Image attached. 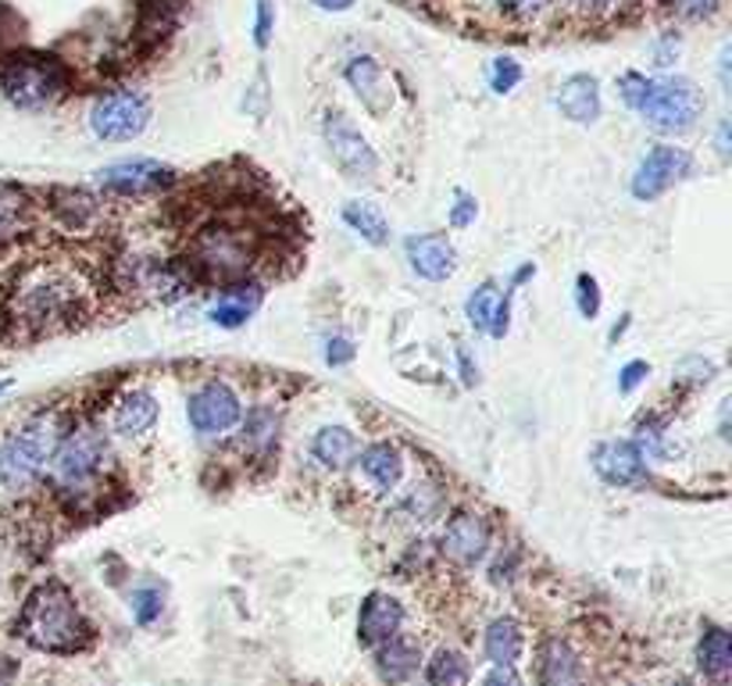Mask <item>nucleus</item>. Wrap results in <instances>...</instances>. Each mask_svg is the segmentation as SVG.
Instances as JSON below:
<instances>
[{
  "label": "nucleus",
  "mask_w": 732,
  "mask_h": 686,
  "mask_svg": "<svg viewBox=\"0 0 732 686\" xmlns=\"http://www.w3.org/2000/svg\"><path fill=\"white\" fill-rule=\"evenodd\" d=\"M19 630L25 636V644L51 654H72L86 647L89 640V626L79 604H75V598L61 583H43L29 593Z\"/></svg>",
  "instance_id": "f257e3e1"
},
{
  "label": "nucleus",
  "mask_w": 732,
  "mask_h": 686,
  "mask_svg": "<svg viewBox=\"0 0 732 686\" xmlns=\"http://www.w3.org/2000/svg\"><path fill=\"white\" fill-rule=\"evenodd\" d=\"M61 440H65V430H61L57 415H40L29 425H22V430L8 436L4 447H0V483L11 486V490L29 486L47 468Z\"/></svg>",
  "instance_id": "f03ea898"
},
{
  "label": "nucleus",
  "mask_w": 732,
  "mask_h": 686,
  "mask_svg": "<svg viewBox=\"0 0 732 686\" xmlns=\"http://www.w3.org/2000/svg\"><path fill=\"white\" fill-rule=\"evenodd\" d=\"M700 112H704V94L693 80H658L647 86V97L639 104V115L647 118V126L658 133H686L697 126Z\"/></svg>",
  "instance_id": "7ed1b4c3"
},
{
  "label": "nucleus",
  "mask_w": 732,
  "mask_h": 686,
  "mask_svg": "<svg viewBox=\"0 0 732 686\" xmlns=\"http://www.w3.org/2000/svg\"><path fill=\"white\" fill-rule=\"evenodd\" d=\"M0 86L19 108H43L65 89V72L51 57H14L0 75Z\"/></svg>",
  "instance_id": "20e7f679"
},
{
  "label": "nucleus",
  "mask_w": 732,
  "mask_h": 686,
  "mask_svg": "<svg viewBox=\"0 0 732 686\" xmlns=\"http://www.w3.org/2000/svg\"><path fill=\"white\" fill-rule=\"evenodd\" d=\"M193 257L197 265H201L211 279H240L247 276L251 268V240L247 233H240V229H229V225H208L201 236L193 243Z\"/></svg>",
  "instance_id": "39448f33"
},
{
  "label": "nucleus",
  "mask_w": 732,
  "mask_h": 686,
  "mask_svg": "<svg viewBox=\"0 0 732 686\" xmlns=\"http://www.w3.org/2000/svg\"><path fill=\"white\" fill-rule=\"evenodd\" d=\"M54 476L61 486H86L89 479H97L104 472V462H108V444L97 430H72L54 451Z\"/></svg>",
  "instance_id": "423d86ee"
},
{
  "label": "nucleus",
  "mask_w": 732,
  "mask_h": 686,
  "mask_svg": "<svg viewBox=\"0 0 732 686\" xmlns=\"http://www.w3.org/2000/svg\"><path fill=\"white\" fill-rule=\"evenodd\" d=\"M147 122H150V104L144 94H132V89L100 97L94 104V112H89V129L108 144L136 140L147 129Z\"/></svg>",
  "instance_id": "0eeeda50"
},
{
  "label": "nucleus",
  "mask_w": 732,
  "mask_h": 686,
  "mask_svg": "<svg viewBox=\"0 0 732 686\" xmlns=\"http://www.w3.org/2000/svg\"><path fill=\"white\" fill-rule=\"evenodd\" d=\"M326 144H329L332 161H337V169L347 179H372L379 172L375 150L369 147V140H364L358 126L343 112L326 115Z\"/></svg>",
  "instance_id": "6e6552de"
},
{
  "label": "nucleus",
  "mask_w": 732,
  "mask_h": 686,
  "mask_svg": "<svg viewBox=\"0 0 732 686\" xmlns=\"http://www.w3.org/2000/svg\"><path fill=\"white\" fill-rule=\"evenodd\" d=\"M690 172H693V158L686 155L682 147L658 144V147H650L647 158L636 165L633 197L636 201H654V197H661L668 187H676V182L686 179Z\"/></svg>",
  "instance_id": "1a4fd4ad"
},
{
  "label": "nucleus",
  "mask_w": 732,
  "mask_h": 686,
  "mask_svg": "<svg viewBox=\"0 0 732 686\" xmlns=\"http://www.w3.org/2000/svg\"><path fill=\"white\" fill-rule=\"evenodd\" d=\"M172 182H176V169H169V165H161L155 158L115 161L108 169L97 172V187H104L108 193H121V197L158 193V190H169Z\"/></svg>",
  "instance_id": "9d476101"
},
{
  "label": "nucleus",
  "mask_w": 732,
  "mask_h": 686,
  "mask_svg": "<svg viewBox=\"0 0 732 686\" xmlns=\"http://www.w3.org/2000/svg\"><path fill=\"white\" fill-rule=\"evenodd\" d=\"M187 415H190V425L201 436H222V433H229L240 422L243 408H240V398L233 393V387L204 383L201 390L190 393Z\"/></svg>",
  "instance_id": "9b49d317"
},
{
  "label": "nucleus",
  "mask_w": 732,
  "mask_h": 686,
  "mask_svg": "<svg viewBox=\"0 0 732 686\" xmlns=\"http://www.w3.org/2000/svg\"><path fill=\"white\" fill-rule=\"evenodd\" d=\"M75 286L61 276H43L22 289V318L33 326H51L68 318L75 308Z\"/></svg>",
  "instance_id": "f8f14e48"
},
{
  "label": "nucleus",
  "mask_w": 732,
  "mask_h": 686,
  "mask_svg": "<svg viewBox=\"0 0 732 686\" xmlns=\"http://www.w3.org/2000/svg\"><path fill=\"white\" fill-rule=\"evenodd\" d=\"M593 468L612 486H636L647 479V457L644 447L633 440H604L593 447Z\"/></svg>",
  "instance_id": "ddd939ff"
},
{
  "label": "nucleus",
  "mask_w": 732,
  "mask_h": 686,
  "mask_svg": "<svg viewBox=\"0 0 732 686\" xmlns=\"http://www.w3.org/2000/svg\"><path fill=\"white\" fill-rule=\"evenodd\" d=\"M486 551H490V526L471 511L454 515L444 529V555L457 566H479Z\"/></svg>",
  "instance_id": "4468645a"
},
{
  "label": "nucleus",
  "mask_w": 732,
  "mask_h": 686,
  "mask_svg": "<svg viewBox=\"0 0 732 686\" xmlns=\"http://www.w3.org/2000/svg\"><path fill=\"white\" fill-rule=\"evenodd\" d=\"M404 626V608L396 598L390 593L375 590L369 598L361 601V612H358V640L361 647H379L383 640L396 636Z\"/></svg>",
  "instance_id": "2eb2a0df"
},
{
  "label": "nucleus",
  "mask_w": 732,
  "mask_h": 686,
  "mask_svg": "<svg viewBox=\"0 0 732 686\" xmlns=\"http://www.w3.org/2000/svg\"><path fill=\"white\" fill-rule=\"evenodd\" d=\"M407 262L415 268V276L429 283H444L457 268V251L444 233H422L407 240Z\"/></svg>",
  "instance_id": "dca6fc26"
},
{
  "label": "nucleus",
  "mask_w": 732,
  "mask_h": 686,
  "mask_svg": "<svg viewBox=\"0 0 732 686\" xmlns=\"http://www.w3.org/2000/svg\"><path fill=\"white\" fill-rule=\"evenodd\" d=\"M418 662H422V647H418V640H411V636L396 633L375 647V673L390 686L407 683L418 673Z\"/></svg>",
  "instance_id": "f3484780"
},
{
  "label": "nucleus",
  "mask_w": 732,
  "mask_h": 686,
  "mask_svg": "<svg viewBox=\"0 0 732 686\" xmlns=\"http://www.w3.org/2000/svg\"><path fill=\"white\" fill-rule=\"evenodd\" d=\"M558 108L564 118L579 122V126H590V122L601 118V86L593 75H569L561 83L558 94Z\"/></svg>",
  "instance_id": "a211bd4d"
},
{
  "label": "nucleus",
  "mask_w": 732,
  "mask_h": 686,
  "mask_svg": "<svg viewBox=\"0 0 732 686\" xmlns=\"http://www.w3.org/2000/svg\"><path fill=\"white\" fill-rule=\"evenodd\" d=\"M540 683L543 686H583V658L564 644V640H551L543 647V662H540Z\"/></svg>",
  "instance_id": "6ab92c4d"
},
{
  "label": "nucleus",
  "mask_w": 732,
  "mask_h": 686,
  "mask_svg": "<svg viewBox=\"0 0 732 686\" xmlns=\"http://www.w3.org/2000/svg\"><path fill=\"white\" fill-rule=\"evenodd\" d=\"M257 300H262V286H254V283L225 286L222 297L215 300V308H211V323L222 326V329H236L254 315Z\"/></svg>",
  "instance_id": "aec40b11"
},
{
  "label": "nucleus",
  "mask_w": 732,
  "mask_h": 686,
  "mask_svg": "<svg viewBox=\"0 0 732 686\" xmlns=\"http://www.w3.org/2000/svg\"><path fill=\"white\" fill-rule=\"evenodd\" d=\"M347 83L358 89L361 104L369 112H383L390 104V89H386V80H383V68H379L375 57H354L347 65Z\"/></svg>",
  "instance_id": "412c9836"
},
{
  "label": "nucleus",
  "mask_w": 732,
  "mask_h": 686,
  "mask_svg": "<svg viewBox=\"0 0 732 686\" xmlns=\"http://www.w3.org/2000/svg\"><path fill=\"white\" fill-rule=\"evenodd\" d=\"M697 665L711 683L725 686L729 673H732V647H729V633L722 626H708L704 636L697 644Z\"/></svg>",
  "instance_id": "4be33fe9"
},
{
  "label": "nucleus",
  "mask_w": 732,
  "mask_h": 686,
  "mask_svg": "<svg viewBox=\"0 0 732 686\" xmlns=\"http://www.w3.org/2000/svg\"><path fill=\"white\" fill-rule=\"evenodd\" d=\"M361 472L369 476L372 486H379V490H393L404 476V457L393 444L383 440V444H372L361 451Z\"/></svg>",
  "instance_id": "5701e85b"
},
{
  "label": "nucleus",
  "mask_w": 732,
  "mask_h": 686,
  "mask_svg": "<svg viewBox=\"0 0 732 686\" xmlns=\"http://www.w3.org/2000/svg\"><path fill=\"white\" fill-rule=\"evenodd\" d=\"M158 422V401L147 390H132L115 404V430L121 436H140Z\"/></svg>",
  "instance_id": "b1692460"
},
{
  "label": "nucleus",
  "mask_w": 732,
  "mask_h": 686,
  "mask_svg": "<svg viewBox=\"0 0 732 686\" xmlns=\"http://www.w3.org/2000/svg\"><path fill=\"white\" fill-rule=\"evenodd\" d=\"M358 451V440L347 425H322L311 440V454L315 462H322L326 468H343Z\"/></svg>",
  "instance_id": "393cba45"
},
{
  "label": "nucleus",
  "mask_w": 732,
  "mask_h": 686,
  "mask_svg": "<svg viewBox=\"0 0 732 686\" xmlns=\"http://www.w3.org/2000/svg\"><path fill=\"white\" fill-rule=\"evenodd\" d=\"M29 197L19 190V187H8V182H0V247H8L14 243L29 225Z\"/></svg>",
  "instance_id": "a878e982"
},
{
  "label": "nucleus",
  "mask_w": 732,
  "mask_h": 686,
  "mask_svg": "<svg viewBox=\"0 0 732 686\" xmlns=\"http://www.w3.org/2000/svg\"><path fill=\"white\" fill-rule=\"evenodd\" d=\"M486 658L494 665H514L522 654V626L514 619H494L486 630Z\"/></svg>",
  "instance_id": "bb28decb"
},
{
  "label": "nucleus",
  "mask_w": 732,
  "mask_h": 686,
  "mask_svg": "<svg viewBox=\"0 0 732 686\" xmlns=\"http://www.w3.org/2000/svg\"><path fill=\"white\" fill-rule=\"evenodd\" d=\"M343 222L354 229L361 240H369L372 247H386L390 243V225H386L383 211H379L375 204H364V201L343 204Z\"/></svg>",
  "instance_id": "cd10ccee"
},
{
  "label": "nucleus",
  "mask_w": 732,
  "mask_h": 686,
  "mask_svg": "<svg viewBox=\"0 0 732 686\" xmlns=\"http://www.w3.org/2000/svg\"><path fill=\"white\" fill-rule=\"evenodd\" d=\"M425 676H429V686H468L471 668H468V658H465L462 651L439 647L433 654L429 668H425Z\"/></svg>",
  "instance_id": "c85d7f7f"
},
{
  "label": "nucleus",
  "mask_w": 732,
  "mask_h": 686,
  "mask_svg": "<svg viewBox=\"0 0 732 686\" xmlns=\"http://www.w3.org/2000/svg\"><path fill=\"white\" fill-rule=\"evenodd\" d=\"M279 436V415L268 408H254L243 422V444L251 451H268Z\"/></svg>",
  "instance_id": "c756f323"
},
{
  "label": "nucleus",
  "mask_w": 732,
  "mask_h": 686,
  "mask_svg": "<svg viewBox=\"0 0 732 686\" xmlns=\"http://www.w3.org/2000/svg\"><path fill=\"white\" fill-rule=\"evenodd\" d=\"M497 304H500V294H497V283H482L476 294L468 297V304H465V315H468V323L476 326V329H490V323H494V312H497Z\"/></svg>",
  "instance_id": "7c9ffc66"
},
{
  "label": "nucleus",
  "mask_w": 732,
  "mask_h": 686,
  "mask_svg": "<svg viewBox=\"0 0 732 686\" xmlns=\"http://www.w3.org/2000/svg\"><path fill=\"white\" fill-rule=\"evenodd\" d=\"M129 608H132V619L140 622V626H150V622L161 615L165 598H161L158 587H140V590H132Z\"/></svg>",
  "instance_id": "2f4dec72"
},
{
  "label": "nucleus",
  "mask_w": 732,
  "mask_h": 686,
  "mask_svg": "<svg viewBox=\"0 0 732 686\" xmlns=\"http://www.w3.org/2000/svg\"><path fill=\"white\" fill-rule=\"evenodd\" d=\"M575 304L583 318H597L601 315V286L593 276H579L575 283Z\"/></svg>",
  "instance_id": "473e14b6"
},
{
  "label": "nucleus",
  "mask_w": 732,
  "mask_h": 686,
  "mask_svg": "<svg viewBox=\"0 0 732 686\" xmlns=\"http://www.w3.org/2000/svg\"><path fill=\"white\" fill-rule=\"evenodd\" d=\"M518 83H522V68H518V61L497 57L494 68H490V86L497 89V94H511Z\"/></svg>",
  "instance_id": "72a5a7b5"
},
{
  "label": "nucleus",
  "mask_w": 732,
  "mask_h": 686,
  "mask_svg": "<svg viewBox=\"0 0 732 686\" xmlns=\"http://www.w3.org/2000/svg\"><path fill=\"white\" fill-rule=\"evenodd\" d=\"M647 86H650L647 75H639V72H625V75H622V83H618V89H622V101L629 104L633 112H639V104H644V97H647Z\"/></svg>",
  "instance_id": "f704fd0d"
},
{
  "label": "nucleus",
  "mask_w": 732,
  "mask_h": 686,
  "mask_svg": "<svg viewBox=\"0 0 732 686\" xmlns=\"http://www.w3.org/2000/svg\"><path fill=\"white\" fill-rule=\"evenodd\" d=\"M476 215H479L476 197L465 193V190H457V197H454V208H450V225H454V229H465V225L476 222Z\"/></svg>",
  "instance_id": "c9c22d12"
},
{
  "label": "nucleus",
  "mask_w": 732,
  "mask_h": 686,
  "mask_svg": "<svg viewBox=\"0 0 732 686\" xmlns=\"http://www.w3.org/2000/svg\"><path fill=\"white\" fill-rule=\"evenodd\" d=\"M647 376H650V365H647V361H629V365H625V369L618 372V390H622V393H633Z\"/></svg>",
  "instance_id": "e433bc0d"
},
{
  "label": "nucleus",
  "mask_w": 732,
  "mask_h": 686,
  "mask_svg": "<svg viewBox=\"0 0 732 686\" xmlns=\"http://www.w3.org/2000/svg\"><path fill=\"white\" fill-rule=\"evenodd\" d=\"M350 361H354V344H350L347 337H332L326 344V365L340 369V365H350Z\"/></svg>",
  "instance_id": "4c0bfd02"
},
{
  "label": "nucleus",
  "mask_w": 732,
  "mask_h": 686,
  "mask_svg": "<svg viewBox=\"0 0 732 686\" xmlns=\"http://www.w3.org/2000/svg\"><path fill=\"white\" fill-rule=\"evenodd\" d=\"M268 36H272V0H257V22H254L257 48H268Z\"/></svg>",
  "instance_id": "58836bf2"
},
{
  "label": "nucleus",
  "mask_w": 732,
  "mask_h": 686,
  "mask_svg": "<svg viewBox=\"0 0 732 686\" xmlns=\"http://www.w3.org/2000/svg\"><path fill=\"white\" fill-rule=\"evenodd\" d=\"M500 8H505L508 14H514V19H532L537 11H543L551 0H497Z\"/></svg>",
  "instance_id": "ea45409f"
},
{
  "label": "nucleus",
  "mask_w": 732,
  "mask_h": 686,
  "mask_svg": "<svg viewBox=\"0 0 732 686\" xmlns=\"http://www.w3.org/2000/svg\"><path fill=\"white\" fill-rule=\"evenodd\" d=\"M676 8L686 14V19H708L719 8V0H676Z\"/></svg>",
  "instance_id": "a19ab883"
},
{
  "label": "nucleus",
  "mask_w": 732,
  "mask_h": 686,
  "mask_svg": "<svg viewBox=\"0 0 732 686\" xmlns=\"http://www.w3.org/2000/svg\"><path fill=\"white\" fill-rule=\"evenodd\" d=\"M482 686H522V679H518L514 665H494L490 673H486Z\"/></svg>",
  "instance_id": "79ce46f5"
},
{
  "label": "nucleus",
  "mask_w": 732,
  "mask_h": 686,
  "mask_svg": "<svg viewBox=\"0 0 732 686\" xmlns=\"http://www.w3.org/2000/svg\"><path fill=\"white\" fill-rule=\"evenodd\" d=\"M672 54H679V40H676V36H668V40L661 43V48L654 51V65H661V68H665V65H672Z\"/></svg>",
  "instance_id": "37998d69"
},
{
  "label": "nucleus",
  "mask_w": 732,
  "mask_h": 686,
  "mask_svg": "<svg viewBox=\"0 0 732 686\" xmlns=\"http://www.w3.org/2000/svg\"><path fill=\"white\" fill-rule=\"evenodd\" d=\"M457 361H462V372H465V387H476L479 372L471 369V361H468V355H465V350H457Z\"/></svg>",
  "instance_id": "c03bdc74"
},
{
  "label": "nucleus",
  "mask_w": 732,
  "mask_h": 686,
  "mask_svg": "<svg viewBox=\"0 0 732 686\" xmlns=\"http://www.w3.org/2000/svg\"><path fill=\"white\" fill-rule=\"evenodd\" d=\"M318 8H326V11H347L350 4H354V0H315Z\"/></svg>",
  "instance_id": "a18cd8bd"
},
{
  "label": "nucleus",
  "mask_w": 732,
  "mask_h": 686,
  "mask_svg": "<svg viewBox=\"0 0 732 686\" xmlns=\"http://www.w3.org/2000/svg\"><path fill=\"white\" fill-rule=\"evenodd\" d=\"M719 155L729 158V122H722L719 126Z\"/></svg>",
  "instance_id": "49530a36"
},
{
  "label": "nucleus",
  "mask_w": 732,
  "mask_h": 686,
  "mask_svg": "<svg viewBox=\"0 0 732 686\" xmlns=\"http://www.w3.org/2000/svg\"><path fill=\"white\" fill-rule=\"evenodd\" d=\"M579 8H590V11H601V8H612L615 0H575Z\"/></svg>",
  "instance_id": "de8ad7c7"
},
{
  "label": "nucleus",
  "mask_w": 732,
  "mask_h": 686,
  "mask_svg": "<svg viewBox=\"0 0 732 686\" xmlns=\"http://www.w3.org/2000/svg\"><path fill=\"white\" fill-rule=\"evenodd\" d=\"M11 387H14V383H11V379H0V398H4V393H8Z\"/></svg>",
  "instance_id": "09e8293b"
},
{
  "label": "nucleus",
  "mask_w": 732,
  "mask_h": 686,
  "mask_svg": "<svg viewBox=\"0 0 732 686\" xmlns=\"http://www.w3.org/2000/svg\"><path fill=\"white\" fill-rule=\"evenodd\" d=\"M672 686H690V683H686V679H679V683H672Z\"/></svg>",
  "instance_id": "8fccbe9b"
}]
</instances>
